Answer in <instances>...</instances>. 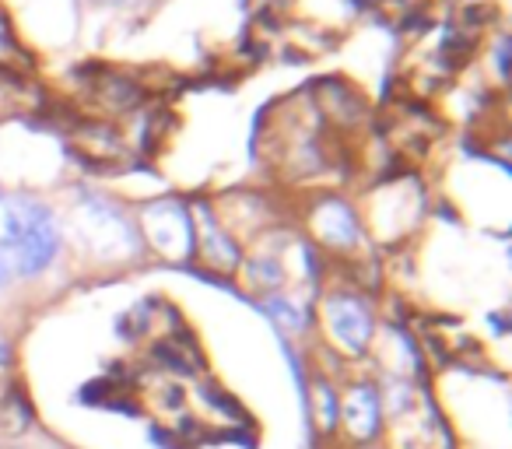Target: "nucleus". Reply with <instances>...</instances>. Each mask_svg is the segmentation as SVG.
Listing matches in <instances>:
<instances>
[{"mask_svg":"<svg viewBox=\"0 0 512 449\" xmlns=\"http://www.w3.org/2000/svg\"><path fill=\"white\" fill-rule=\"evenodd\" d=\"M327 323L330 334L337 337V344L348 351H365L372 341V316L365 309V302H358L355 295H334L327 302Z\"/></svg>","mask_w":512,"mask_h":449,"instance_id":"2","label":"nucleus"},{"mask_svg":"<svg viewBox=\"0 0 512 449\" xmlns=\"http://www.w3.org/2000/svg\"><path fill=\"white\" fill-rule=\"evenodd\" d=\"M267 309H271V313L278 316V320L292 323V327H302V316H299V309H295V306H288V302L274 299V302H267Z\"/></svg>","mask_w":512,"mask_h":449,"instance_id":"7","label":"nucleus"},{"mask_svg":"<svg viewBox=\"0 0 512 449\" xmlns=\"http://www.w3.org/2000/svg\"><path fill=\"white\" fill-rule=\"evenodd\" d=\"M320 400H323V421H327V425H334V421H337V407H334V397H330L327 386H320Z\"/></svg>","mask_w":512,"mask_h":449,"instance_id":"8","label":"nucleus"},{"mask_svg":"<svg viewBox=\"0 0 512 449\" xmlns=\"http://www.w3.org/2000/svg\"><path fill=\"white\" fill-rule=\"evenodd\" d=\"M8 358H11V348H8V341L0 337V365H8Z\"/></svg>","mask_w":512,"mask_h":449,"instance_id":"9","label":"nucleus"},{"mask_svg":"<svg viewBox=\"0 0 512 449\" xmlns=\"http://www.w3.org/2000/svg\"><path fill=\"white\" fill-rule=\"evenodd\" d=\"M316 225H320V236L337 246L355 243V236H358L355 218H351V211L344 204H327L320 211V218H316Z\"/></svg>","mask_w":512,"mask_h":449,"instance_id":"5","label":"nucleus"},{"mask_svg":"<svg viewBox=\"0 0 512 449\" xmlns=\"http://www.w3.org/2000/svg\"><path fill=\"white\" fill-rule=\"evenodd\" d=\"M60 225L39 200L0 193V257L11 274L36 278L57 260Z\"/></svg>","mask_w":512,"mask_h":449,"instance_id":"1","label":"nucleus"},{"mask_svg":"<svg viewBox=\"0 0 512 449\" xmlns=\"http://www.w3.org/2000/svg\"><path fill=\"white\" fill-rule=\"evenodd\" d=\"M11 278V271H8V264H4V257H0V285Z\"/></svg>","mask_w":512,"mask_h":449,"instance_id":"10","label":"nucleus"},{"mask_svg":"<svg viewBox=\"0 0 512 449\" xmlns=\"http://www.w3.org/2000/svg\"><path fill=\"white\" fill-rule=\"evenodd\" d=\"M204 239H211V260H214V264H221V267L239 264V250H235L232 239H228L211 218L204 221Z\"/></svg>","mask_w":512,"mask_h":449,"instance_id":"6","label":"nucleus"},{"mask_svg":"<svg viewBox=\"0 0 512 449\" xmlns=\"http://www.w3.org/2000/svg\"><path fill=\"white\" fill-rule=\"evenodd\" d=\"M344 425L355 439H372L379 432V421H383V407H379V393L376 386L362 383L344 397Z\"/></svg>","mask_w":512,"mask_h":449,"instance_id":"4","label":"nucleus"},{"mask_svg":"<svg viewBox=\"0 0 512 449\" xmlns=\"http://www.w3.org/2000/svg\"><path fill=\"white\" fill-rule=\"evenodd\" d=\"M148 236L169 257H186L193 250L190 218L179 204H158L148 211Z\"/></svg>","mask_w":512,"mask_h":449,"instance_id":"3","label":"nucleus"}]
</instances>
